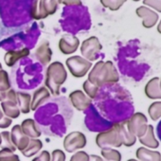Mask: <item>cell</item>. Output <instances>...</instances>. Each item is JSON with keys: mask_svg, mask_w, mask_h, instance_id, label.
Here are the masks:
<instances>
[{"mask_svg": "<svg viewBox=\"0 0 161 161\" xmlns=\"http://www.w3.org/2000/svg\"><path fill=\"white\" fill-rule=\"evenodd\" d=\"M125 125L132 135H134L136 137H140L145 134L147 130L148 119L143 113L136 112L134 113L130 117V119L125 120Z\"/></svg>", "mask_w": 161, "mask_h": 161, "instance_id": "obj_5", "label": "cell"}, {"mask_svg": "<svg viewBox=\"0 0 161 161\" xmlns=\"http://www.w3.org/2000/svg\"><path fill=\"white\" fill-rule=\"evenodd\" d=\"M0 69H2V65H1V64H0Z\"/></svg>", "mask_w": 161, "mask_h": 161, "instance_id": "obj_46", "label": "cell"}, {"mask_svg": "<svg viewBox=\"0 0 161 161\" xmlns=\"http://www.w3.org/2000/svg\"><path fill=\"white\" fill-rule=\"evenodd\" d=\"M12 123H13V119L8 118V117H6L4 115V117L1 119H0V128H1V129H6L9 126H11Z\"/></svg>", "mask_w": 161, "mask_h": 161, "instance_id": "obj_35", "label": "cell"}, {"mask_svg": "<svg viewBox=\"0 0 161 161\" xmlns=\"http://www.w3.org/2000/svg\"><path fill=\"white\" fill-rule=\"evenodd\" d=\"M89 161H104V160H103V157H101L100 155L91 154V155H89Z\"/></svg>", "mask_w": 161, "mask_h": 161, "instance_id": "obj_37", "label": "cell"}, {"mask_svg": "<svg viewBox=\"0 0 161 161\" xmlns=\"http://www.w3.org/2000/svg\"><path fill=\"white\" fill-rule=\"evenodd\" d=\"M6 97V92H2V91H0V102H2Z\"/></svg>", "mask_w": 161, "mask_h": 161, "instance_id": "obj_39", "label": "cell"}, {"mask_svg": "<svg viewBox=\"0 0 161 161\" xmlns=\"http://www.w3.org/2000/svg\"><path fill=\"white\" fill-rule=\"evenodd\" d=\"M83 87H84V90L86 93V95L91 100L96 98V96L98 94V90H99V87L98 86H96L95 85L91 84L88 80H86V82L84 83V85H83Z\"/></svg>", "mask_w": 161, "mask_h": 161, "instance_id": "obj_30", "label": "cell"}, {"mask_svg": "<svg viewBox=\"0 0 161 161\" xmlns=\"http://www.w3.org/2000/svg\"><path fill=\"white\" fill-rule=\"evenodd\" d=\"M102 48L103 46L100 43V40L96 36H92L83 42L82 47H80V52L85 59L92 62L97 60Z\"/></svg>", "mask_w": 161, "mask_h": 161, "instance_id": "obj_8", "label": "cell"}, {"mask_svg": "<svg viewBox=\"0 0 161 161\" xmlns=\"http://www.w3.org/2000/svg\"><path fill=\"white\" fill-rule=\"evenodd\" d=\"M143 4L156 13H161V0H143Z\"/></svg>", "mask_w": 161, "mask_h": 161, "instance_id": "obj_31", "label": "cell"}, {"mask_svg": "<svg viewBox=\"0 0 161 161\" xmlns=\"http://www.w3.org/2000/svg\"><path fill=\"white\" fill-rule=\"evenodd\" d=\"M136 14L139 18L142 19V26L145 29H152L158 22L159 16L157 13L146 6L138 7L136 10Z\"/></svg>", "mask_w": 161, "mask_h": 161, "instance_id": "obj_10", "label": "cell"}, {"mask_svg": "<svg viewBox=\"0 0 161 161\" xmlns=\"http://www.w3.org/2000/svg\"><path fill=\"white\" fill-rule=\"evenodd\" d=\"M145 95L151 100H161V88L159 85V78L153 77L145 85Z\"/></svg>", "mask_w": 161, "mask_h": 161, "instance_id": "obj_14", "label": "cell"}, {"mask_svg": "<svg viewBox=\"0 0 161 161\" xmlns=\"http://www.w3.org/2000/svg\"><path fill=\"white\" fill-rule=\"evenodd\" d=\"M148 114L152 120H158L161 118V101L152 103L148 107Z\"/></svg>", "mask_w": 161, "mask_h": 161, "instance_id": "obj_25", "label": "cell"}, {"mask_svg": "<svg viewBox=\"0 0 161 161\" xmlns=\"http://www.w3.org/2000/svg\"><path fill=\"white\" fill-rule=\"evenodd\" d=\"M119 133H120V136H121V140H122V145H124L126 147H132L133 145L136 144V136H135L128 131V129L125 125V121L119 123Z\"/></svg>", "mask_w": 161, "mask_h": 161, "instance_id": "obj_22", "label": "cell"}, {"mask_svg": "<svg viewBox=\"0 0 161 161\" xmlns=\"http://www.w3.org/2000/svg\"><path fill=\"white\" fill-rule=\"evenodd\" d=\"M96 143L101 149L119 148L122 146V140L119 133V123H116L110 129L98 134L96 136Z\"/></svg>", "mask_w": 161, "mask_h": 161, "instance_id": "obj_3", "label": "cell"}, {"mask_svg": "<svg viewBox=\"0 0 161 161\" xmlns=\"http://www.w3.org/2000/svg\"><path fill=\"white\" fill-rule=\"evenodd\" d=\"M32 161H50V153L47 151H43L38 156L33 158Z\"/></svg>", "mask_w": 161, "mask_h": 161, "instance_id": "obj_34", "label": "cell"}, {"mask_svg": "<svg viewBox=\"0 0 161 161\" xmlns=\"http://www.w3.org/2000/svg\"><path fill=\"white\" fill-rule=\"evenodd\" d=\"M2 143V138H1V135H0V145Z\"/></svg>", "mask_w": 161, "mask_h": 161, "instance_id": "obj_43", "label": "cell"}, {"mask_svg": "<svg viewBox=\"0 0 161 161\" xmlns=\"http://www.w3.org/2000/svg\"><path fill=\"white\" fill-rule=\"evenodd\" d=\"M80 41L76 36L65 34L59 41V49L64 54H72L78 49Z\"/></svg>", "mask_w": 161, "mask_h": 161, "instance_id": "obj_13", "label": "cell"}, {"mask_svg": "<svg viewBox=\"0 0 161 161\" xmlns=\"http://www.w3.org/2000/svg\"><path fill=\"white\" fill-rule=\"evenodd\" d=\"M156 30H157V32L161 34V20H160V22L158 23V25H157V29H156Z\"/></svg>", "mask_w": 161, "mask_h": 161, "instance_id": "obj_40", "label": "cell"}, {"mask_svg": "<svg viewBox=\"0 0 161 161\" xmlns=\"http://www.w3.org/2000/svg\"><path fill=\"white\" fill-rule=\"evenodd\" d=\"M16 97H17V104L20 112L23 114H29L31 112V96L28 93L18 91L16 92Z\"/></svg>", "mask_w": 161, "mask_h": 161, "instance_id": "obj_21", "label": "cell"}, {"mask_svg": "<svg viewBox=\"0 0 161 161\" xmlns=\"http://www.w3.org/2000/svg\"><path fill=\"white\" fill-rule=\"evenodd\" d=\"M29 54H30V50L28 48H23L17 51H8L5 54L4 60L8 66H13L16 64V62H18L22 58L27 57Z\"/></svg>", "mask_w": 161, "mask_h": 161, "instance_id": "obj_20", "label": "cell"}, {"mask_svg": "<svg viewBox=\"0 0 161 161\" xmlns=\"http://www.w3.org/2000/svg\"><path fill=\"white\" fill-rule=\"evenodd\" d=\"M1 108L4 115L10 119H17L20 116V110L17 104L16 91L10 89L6 92L5 99L1 102Z\"/></svg>", "mask_w": 161, "mask_h": 161, "instance_id": "obj_7", "label": "cell"}, {"mask_svg": "<svg viewBox=\"0 0 161 161\" xmlns=\"http://www.w3.org/2000/svg\"><path fill=\"white\" fill-rule=\"evenodd\" d=\"M88 80L98 87L104 85H114L119 80V72L111 61H99L91 69Z\"/></svg>", "mask_w": 161, "mask_h": 161, "instance_id": "obj_1", "label": "cell"}, {"mask_svg": "<svg viewBox=\"0 0 161 161\" xmlns=\"http://www.w3.org/2000/svg\"><path fill=\"white\" fill-rule=\"evenodd\" d=\"M66 66L69 69V72L77 78L84 77L88 70L92 67V63L88 60L80 56H72L69 57L66 62Z\"/></svg>", "mask_w": 161, "mask_h": 161, "instance_id": "obj_6", "label": "cell"}, {"mask_svg": "<svg viewBox=\"0 0 161 161\" xmlns=\"http://www.w3.org/2000/svg\"><path fill=\"white\" fill-rule=\"evenodd\" d=\"M0 161H20V158L14 152L9 149H2L0 151Z\"/></svg>", "mask_w": 161, "mask_h": 161, "instance_id": "obj_29", "label": "cell"}, {"mask_svg": "<svg viewBox=\"0 0 161 161\" xmlns=\"http://www.w3.org/2000/svg\"><path fill=\"white\" fill-rule=\"evenodd\" d=\"M51 49L49 47V43L47 41H43L35 51V56L37 60L44 65L47 64L51 60Z\"/></svg>", "mask_w": 161, "mask_h": 161, "instance_id": "obj_18", "label": "cell"}, {"mask_svg": "<svg viewBox=\"0 0 161 161\" xmlns=\"http://www.w3.org/2000/svg\"><path fill=\"white\" fill-rule=\"evenodd\" d=\"M10 134L12 141L17 150L22 152L28 147L31 138L23 133L20 125H14Z\"/></svg>", "mask_w": 161, "mask_h": 161, "instance_id": "obj_12", "label": "cell"}, {"mask_svg": "<svg viewBox=\"0 0 161 161\" xmlns=\"http://www.w3.org/2000/svg\"><path fill=\"white\" fill-rule=\"evenodd\" d=\"M136 156L139 161H161V153L146 147H140L136 152Z\"/></svg>", "mask_w": 161, "mask_h": 161, "instance_id": "obj_17", "label": "cell"}, {"mask_svg": "<svg viewBox=\"0 0 161 161\" xmlns=\"http://www.w3.org/2000/svg\"><path fill=\"white\" fill-rule=\"evenodd\" d=\"M156 133H157V136H158V138L160 139L161 141V120L158 122L157 124V127H156Z\"/></svg>", "mask_w": 161, "mask_h": 161, "instance_id": "obj_38", "label": "cell"}, {"mask_svg": "<svg viewBox=\"0 0 161 161\" xmlns=\"http://www.w3.org/2000/svg\"><path fill=\"white\" fill-rule=\"evenodd\" d=\"M104 161H121V153L114 148H104L101 151Z\"/></svg>", "mask_w": 161, "mask_h": 161, "instance_id": "obj_24", "label": "cell"}, {"mask_svg": "<svg viewBox=\"0 0 161 161\" xmlns=\"http://www.w3.org/2000/svg\"><path fill=\"white\" fill-rule=\"evenodd\" d=\"M159 85H160V88H161V77L159 78Z\"/></svg>", "mask_w": 161, "mask_h": 161, "instance_id": "obj_44", "label": "cell"}, {"mask_svg": "<svg viewBox=\"0 0 161 161\" xmlns=\"http://www.w3.org/2000/svg\"><path fill=\"white\" fill-rule=\"evenodd\" d=\"M59 3L67 5V6H73V5H80V0H59Z\"/></svg>", "mask_w": 161, "mask_h": 161, "instance_id": "obj_36", "label": "cell"}, {"mask_svg": "<svg viewBox=\"0 0 161 161\" xmlns=\"http://www.w3.org/2000/svg\"><path fill=\"white\" fill-rule=\"evenodd\" d=\"M127 0H101V4L113 12L119 10Z\"/></svg>", "mask_w": 161, "mask_h": 161, "instance_id": "obj_26", "label": "cell"}, {"mask_svg": "<svg viewBox=\"0 0 161 161\" xmlns=\"http://www.w3.org/2000/svg\"><path fill=\"white\" fill-rule=\"evenodd\" d=\"M127 161H139V160H137V159H135V158H131V159H128Z\"/></svg>", "mask_w": 161, "mask_h": 161, "instance_id": "obj_42", "label": "cell"}, {"mask_svg": "<svg viewBox=\"0 0 161 161\" xmlns=\"http://www.w3.org/2000/svg\"><path fill=\"white\" fill-rule=\"evenodd\" d=\"M59 0H34L31 7V16L43 19L56 13Z\"/></svg>", "mask_w": 161, "mask_h": 161, "instance_id": "obj_4", "label": "cell"}, {"mask_svg": "<svg viewBox=\"0 0 161 161\" xmlns=\"http://www.w3.org/2000/svg\"><path fill=\"white\" fill-rule=\"evenodd\" d=\"M67 78V72L60 62L52 63L47 69L45 84L48 91L54 95L58 96L60 94V87L64 84Z\"/></svg>", "mask_w": 161, "mask_h": 161, "instance_id": "obj_2", "label": "cell"}, {"mask_svg": "<svg viewBox=\"0 0 161 161\" xmlns=\"http://www.w3.org/2000/svg\"><path fill=\"white\" fill-rule=\"evenodd\" d=\"M42 148H43V142L40 139L31 138L28 147L21 153L26 157H31V156L35 155L36 153H38L42 150Z\"/></svg>", "mask_w": 161, "mask_h": 161, "instance_id": "obj_23", "label": "cell"}, {"mask_svg": "<svg viewBox=\"0 0 161 161\" xmlns=\"http://www.w3.org/2000/svg\"><path fill=\"white\" fill-rule=\"evenodd\" d=\"M133 1H135V2H138V1H140V0H133Z\"/></svg>", "mask_w": 161, "mask_h": 161, "instance_id": "obj_45", "label": "cell"}, {"mask_svg": "<svg viewBox=\"0 0 161 161\" xmlns=\"http://www.w3.org/2000/svg\"><path fill=\"white\" fill-rule=\"evenodd\" d=\"M69 100L78 111H85L91 105L92 100L87 97L82 90H75L69 95Z\"/></svg>", "mask_w": 161, "mask_h": 161, "instance_id": "obj_11", "label": "cell"}, {"mask_svg": "<svg viewBox=\"0 0 161 161\" xmlns=\"http://www.w3.org/2000/svg\"><path fill=\"white\" fill-rule=\"evenodd\" d=\"M69 161H89V154L84 151H78L71 156Z\"/></svg>", "mask_w": 161, "mask_h": 161, "instance_id": "obj_32", "label": "cell"}, {"mask_svg": "<svg viewBox=\"0 0 161 161\" xmlns=\"http://www.w3.org/2000/svg\"><path fill=\"white\" fill-rule=\"evenodd\" d=\"M0 135H1V138H2V143H1V145H0V146H1V148L2 149H9V150H11L13 152H15L16 148H15V146L14 145V143L12 141L10 132L4 131Z\"/></svg>", "mask_w": 161, "mask_h": 161, "instance_id": "obj_27", "label": "cell"}, {"mask_svg": "<svg viewBox=\"0 0 161 161\" xmlns=\"http://www.w3.org/2000/svg\"><path fill=\"white\" fill-rule=\"evenodd\" d=\"M50 161H65V153L62 150H54L50 155Z\"/></svg>", "mask_w": 161, "mask_h": 161, "instance_id": "obj_33", "label": "cell"}, {"mask_svg": "<svg viewBox=\"0 0 161 161\" xmlns=\"http://www.w3.org/2000/svg\"><path fill=\"white\" fill-rule=\"evenodd\" d=\"M10 87H11V83L7 71L0 69V91L7 92L8 90H10Z\"/></svg>", "mask_w": 161, "mask_h": 161, "instance_id": "obj_28", "label": "cell"}, {"mask_svg": "<svg viewBox=\"0 0 161 161\" xmlns=\"http://www.w3.org/2000/svg\"><path fill=\"white\" fill-rule=\"evenodd\" d=\"M3 117H4V113H3V111L1 110V108H0V119H1Z\"/></svg>", "mask_w": 161, "mask_h": 161, "instance_id": "obj_41", "label": "cell"}, {"mask_svg": "<svg viewBox=\"0 0 161 161\" xmlns=\"http://www.w3.org/2000/svg\"><path fill=\"white\" fill-rule=\"evenodd\" d=\"M50 97V92L47 87H40L35 90L31 103V110L35 111L40 106H42Z\"/></svg>", "mask_w": 161, "mask_h": 161, "instance_id": "obj_16", "label": "cell"}, {"mask_svg": "<svg viewBox=\"0 0 161 161\" xmlns=\"http://www.w3.org/2000/svg\"><path fill=\"white\" fill-rule=\"evenodd\" d=\"M23 133L28 136L30 138H38L41 136V131L37 126L36 122L32 119H27L23 120L22 124L20 125Z\"/></svg>", "mask_w": 161, "mask_h": 161, "instance_id": "obj_19", "label": "cell"}, {"mask_svg": "<svg viewBox=\"0 0 161 161\" xmlns=\"http://www.w3.org/2000/svg\"><path fill=\"white\" fill-rule=\"evenodd\" d=\"M138 140L143 146L148 149H156L159 146V142L154 135V128L151 124H148L145 134L138 137Z\"/></svg>", "mask_w": 161, "mask_h": 161, "instance_id": "obj_15", "label": "cell"}, {"mask_svg": "<svg viewBox=\"0 0 161 161\" xmlns=\"http://www.w3.org/2000/svg\"><path fill=\"white\" fill-rule=\"evenodd\" d=\"M86 136L82 132H71L64 139V148L67 153H74L86 145Z\"/></svg>", "mask_w": 161, "mask_h": 161, "instance_id": "obj_9", "label": "cell"}]
</instances>
